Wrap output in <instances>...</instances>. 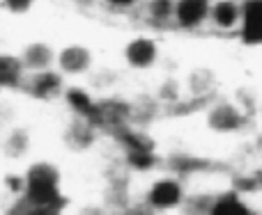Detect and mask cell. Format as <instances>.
<instances>
[{"mask_svg": "<svg viewBox=\"0 0 262 215\" xmlns=\"http://www.w3.org/2000/svg\"><path fill=\"white\" fill-rule=\"evenodd\" d=\"M26 195L12 202V213H62L69 199L62 190V172L51 160H32L26 170Z\"/></svg>", "mask_w": 262, "mask_h": 215, "instance_id": "cell-1", "label": "cell"}, {"mask_svg": "<svg viewBox=\"0 0 262 215\" xmlns=\"http://www.w3.org/2000/svg\"><path fill=\"white\" fill-rule=\"evenodd\" d=\"M191 190L184 176L172 170H159L147 179L140 195V206L147 213H177L184 211Z\"/></svg>", "mask_w": 262, "mask_h": 215, "instance_id": "cell-2", "label": "cell"}, {"mask_svg": "<svg viewBox=\"0 0 262 215\" xmlns=\"http://www.w3.org/2000/svg\"><path fill=\"white\" fill-rule=\"evenodd\" d=\"M249 126V112L232 99L212 101L205 110V128L221 138H232L246 130Z\"/></svg>", "mask_w": 262, "mask_h": 215, "instance_id": "cell-3", "label": "cell"}, {"mask_svg": "<svg viewBox=\"0 0 262 215\" xmlns=\"http://www.w3.org/2000/svg\"><path fill=\"white\" fill-rule=\"evenodd\" d=\"M120 58H122V64L129 71H138V73L152 71L163 58L161 41L152 30L138 32V35L129 37L122 44Z\"/></svg>", "mask_w": 262, "mask_h": 215, "instance_id": "cell-4", "label": "cell"}, {"mask_svg": "<svg viewBox=\"0 0 262 215\" xmlns=\"http://www.w3.org/2000/svg\"><path fill=\"white\" fill-rule=\"evenodd\" d=\"M55 67L60 69V73H62L69 83L85 80V78H90L97 69L95 50H92L88 44H83V41H69V44H62L58 48Z\"/></svg>", "mask_w": 262, "mask_h": 215, "instance_id": "cell-5", "label": "cell"}, {"mask_svg": "<svg viewBox=\"0 0 262 215\" xmlns=\"http://www.w3.org/2000/svg\"><path fill=\"white\" fill-rule=\"evenodd\" d=\"M67 85L69 80L60 73L58 67H53L46 71L30 73L21 94H26L28 99L37 101V103H53V101H62Z\"/></svg>", "mask_w": 262, "mask_h": 215, "instance_id": "cell-6", "label": "cell"}, {"mask_svg": "<svg viewBox=\"0 0 262 215\" xmlns=\"http://www.w3.org/2000/svg\"><path fill=\"white\" fill-rule=\"evenodd\" d=\"M244 14L246 7L239 0H212L207 32L219 37H239L244 28Z\"/></svg>", "mask_w": 262, "mask_h": 215, "instance_id": "cell-7", "label": "cell"}, {"mask_svg": "<svg viewBox=\"0 0 262 215\" xmlns=\"http://www.w3.org/2000/svg\"><path fill=\"white\" fill-rule=\"evenodd\" d=\"M212 0H175V21L172 30L184 35H198L209 28Z\"/></svg>", "mask_w": 262, "mask_h": 215, "instance_id": "cell-8", "label": "cell"}, {"mask_svg": "<svg viewBox=\"0 0 262 215\" xmlns=\"http://www.w3.org/2000/svg\"><path fill=\"white\" fill-rule=\"evenodd\" d=\"M28 76L30 71H28L21 53L0 50V92L3 94H21L28 83Z\"/></svg>", "mask_w": 262, "mask_h": 215, "instance_id": "cell-9", "label": "cell"}, {"mask_svg": "<svg viewBox=\"0 0 262 215\" xmlns=\"http://www.w3.org/2000/svg\"><path fill=\"white\" fill-rule=\"evenodd\" d=\"M136 18L152 32L172 30V21H175V0H143Z\"/></svg>", "mask_w": 262, "mask_h": 215, "instance_id": "cell-10", "label": "cell"}, {"mask_svg": "<svg viewBox=\"0 0 262 215\" xmlns=\"http://www.w3.org/2000/svg\"><path fill=\"white\" fill-rule=\"evenodd\" d=\"M18 53H21L28 71L35 73V71H46V69L55 67V60H58V46H53L51 41H44V39H35V41H28Z\"/></svg>", "mask_w": 262, "mask_h": 215, "instance_id": "cell-11", "label": "cell"}, {"mask_svg": "<svg viewBox=\"0 0 262 215\" xmlns=\"http://www.w3.org/2000/svg\"><path fill=\"white\" fill-rule=\"evenodd\" d=\"M209 213L212 215H246V213H253V206L246 199V193H242L239 188H230V190L214 193Z\"/></svg>", "mask_w": 262, "mask_h": 215, "instance_id": "cell-12", "label": "cell"}, {"mask_svg": "<svg viewBox=\"0 0 262 215\" xmlns=\"http://www.w3.org/2000/svg\"><path fill=\"white\" fill-rule=\"evenodd\" d=\"M97 99L95 92L85 85L83 80L78 83H69L67 90H64V96H62V103L67 105V110L72 112V117H88L97 105Z\"/></svg>", "mask_w": 262, "mask_h": 215, "instance_id": "cell-13", "label": "cell"}, {"mask_svg": "<svg viewBox=\"0 0 262 215\" xmlns=\"http://www.w3.org/2000/svg\"><path fill=\"white\" fill-rule=\"evenodd\" d=\"M244 7H246V14H244V28L239 32V39L244 44L258 46L262 44V0H251Z\"/></svg>", "mask_w": 262, "mask_h": 215, "instance_id": "cell-14", "label": "cell"}, {"mask_svg": "<svg viewBox=\"0 0 262 215\" xmlns=\"http://www.w3.org/2000/svg\"><path fill=\"white\" fill-rule=\"evenodd\" d=\"M32 144V138L28 130L23 128H9L7 135H5L3 140V151L7 158H12V160H16V158H23L28 153V149H30Z\"/></svg>", "mask_w": 262, "mask_h": 215, "instance_id": "cell-15", "label": "cell"}, {"mask_svg": "<svg viewBox=\"0 0 262 215\" xmlns=\"http://www.w3.org/2000/svg\"><path fill=\"white\" fill-rule=\"evenodd\" d=\"M143 5V0H99L97 7H101V12L111 14V16H138V9Z\"/></svg>", "mask_w": 262, "mask_h": 215, "instance_id": "cell-16", "label": "cell"}, {"mask_svg": "<svg viewBox=\"0 0 262 215\" xmlns=\"http://www.w3.org/2000/svg\"><path fill=\"white\" fill-rule=\"evenodd\" d=\"M26 188H28L26 172H5V174L0 176V190H3L9 199L23 197Z\"/></svg>", "mask_w": 262, "mask_h": 215, "instance_id": "cell-17", "label": "cell"}, {"mask_svg": "<svg viewBox=\"0 0 262 215\" xmlns=\"http://www.w3.org/2000/svg\"><path fill=\"white\" fill-rule=\"evenodd\" d=\"M39 0H0V12L9 16H28Z\"/></svg>", "mask_w": 262, "mask_h": 215, "instance_id": "cell-18", "label": "cell"}, {"mask_svg": "<svg viewBox=\"0 0 262 215\" xmlns=\"http://www.w3.org/2000/svg\"><path fill=\"white\" fill-rule=\"evenodd\" d=\"M76 3H81V5H97L99 0H76Z\"/></svg>", "mask_w": 262, "mask_h": 215, "instance_id": "cell-19", "label": "cell"}, {"mask_svg": "<svg viewBox=\"0 0 262 215\" xmlns=\"http://www.w3.org/2000/svg\"><path fill=\"white\" fill-rule=\"evenodd\" d=\"M239 3H244V5H246V3H251V0H239Z\"/></svg>", "mask_w": 262, "mask_h": 215, "instance_id": "cell-20", "label": "cell"}]
</instances>
